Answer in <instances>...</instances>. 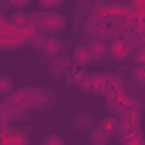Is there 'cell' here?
Listing matches in <instances>:
<instances>
[{
    "instance_id": "obj_1",
    "label": "cell",
    "mask_w": 145,
    "mask_h": 145,
    "mask_svg": "<svg viewBox=\"0 0 145 145\" xmlns=\"http://www.w3.org/2000/svg\"><path fill=\"white\" fill-rule=\"evenodd\" d=\"M72 61L79 63V66H86V63L91 61V50H88V45H79V48H75V52H72Z\"/></svg>"
},
{
    "instance_id": "obj_2",
    "label": "cell",
    "mask_w": 145,
    "mask_h": 145,
    "mask_svg": "<svg viewBox=\"0 0 145 145\" xmlns=\"http://www.w3.org/2000/svg\"><path fill=\"white\" fill-rule=\"evenodd\" d=\"M59 50H61L59 39H57V36H48V39H45V45H43V52H45L48 57H57Z\"/></svg>"
},
{
    "instance_id": "obj_3",
    "label": "cell",
    "mask_w": 145,
    "mask_h": 145,
    "mask_svg": "<svg viewBox=\"0 0 145 145\" xmlns=\"http://www.w3.org/2000/svg\"><path fill=\"white\" fill-rule=\"evenodd\" d=\"M88 50H91V57H104V54L109 52V45H106L102 39H95V41H91Z\"/></svg>"
},
{
    "instance_id": "obj_4",
    "label": "cell",
    "mask_w": 145,
    "mask_h": 145,
    "mask_svg": "<svg viewBox=\"0 0 145 145\" xmlns=\"http://www.w3.org/2000/svg\"><path fill=\"white\" fill-rule=\"evenodd\" d=\"M45 20V27L48 29H61L63 25H66V20H63V16H59V14H54V16H43Z\"/></svg>"
},
{
    "instance_id": "obj_5",
    "label": "cell",
    "mask_w": 145,
    "mask_h": 145,
    "mask_svg": "<svg viewBox=\"0 0 145 145\" xmlns=\"http://www.w3.org/2000/svg\"><path fill=\"white\" fill-rule=\"evenodd\" d=\"M106 140H109V134H106L102 127L91 129V143H93V145H104Z\"/></svg>"
},
{
    "instance_id": "obj_6",
    "label": "cell",
    "mask_w": 145,
    "mask_h": 145,
    "mask_svg": "<svg viewBox=\"0 0 145 145\" xmlns=\"http://www.w3.org/2000/svg\"><path fill=\"white\" fill-rule=\"evenodd\" d=\"M91 125H93V118H91L88 113H79V116L75 118V127H77L79 131H88Z\"/></svg>"
},
{
    "instance_id": "obj_7",
    "label": "cell",
    "mask_w": 145,
    "mask_h": 145,
    "mask_svg": "<svg viewBox=\"0 0 145 145\" xmlns=\"http://www.w3.org/2000/svg\"><path fill=\"white\" fill-rule=\"evenodd\" d=\"M131 82L138 84V86H145V66L138 63V66L131 70Z\"/></svg>"
},
{
    "instance_id": "obj_8",
    "label": "cell",
    "mask_w": 145,
    "mask_h": 145,
    "mask_svg": "<svg viewBox=\"0 0 145 145\" xmlns=\"http://www.w3.org/2000/svg\"><path fill=\"white\" fill-rule=\"evenodd\" d=\"M11 88H14L11 79H9L7 75H0V95H9V93H11Z\"/></svg>"
},
{
    "instance_id": "obj_9",
    "label": "cell",
    "mask_w": 145,
    "mask_h": 145,
    "mask_svg": "<svg viewBox=\"0 0 145 145\" xmlns=\"http://www.w3.org/2000/svg\"><path fill=\"white\" fill-rule=\"evenodd\" d=\"M102 129H104L106 134H111V131L116 129V118H104V120H102Z\"/></svg>"
},
{
    "instance_id": "obj_10",
    "label": "cell",
    "mask_w": 145,
    "mask_h": 145,
    "mask_svg": "<svg viewBox=\"0 0 145 145\" xmlns=\"http://www.w3.org/2000/svg\"><path fill=\"white\" fill-rule=\"evenodd\" d=\"M43 145H63V138L61 136H48L43 140Z\"/></svg>"
},
{
    "instance_id": "obj_11",
    "label": "cell",
    "mask_w": 145,
    "mask_h": 145,
    "mask_svg": "<svg viewBox=\"0 0 145 145\" xmlns=\"http://www.w3.org/2000/svg\"><path fill=\"white\" fill-rule=\"evenodd\" d=\"M59 5H61V0H43V2H41L43 9H54V7H59Z\"/></svg>"
},
{
    "instance_id": "obj_12",
    "label": "cell",
    "mask_w": 145,
    "mask_h": 145,
    "mask_svg": "<svg viewBox=\"0 0 145 145\" xmlns=\"http://www.w3.org/2000/svg\"><path fill=\"white\" fill-rule=\"evenodd\" d=\"M136 59L140 61V66H145V48H143V50H140V52L136 54Z\"/></svg>"
}]
</instances>
